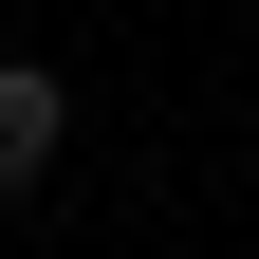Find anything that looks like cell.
I'll use <instances>...</instances> for the list:
<instances>
[{
    "mask_svg": "<svg viewBox=\"0 0 259 259\" xmlns=\"http://www.w3.org/2000/svg\"><path fill=\"white\" fill-rule=\"evenodd\" d=\"M74 148V74H37V56H0V204Z\"/></svg>",
    "mask_w": 259,
    "mask_h": 259,
    "instance_id": "1",
    "label": "cell"
}]
</instances>
